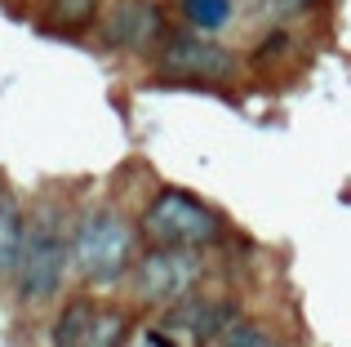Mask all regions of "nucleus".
I'll list each match as a JSON object with an SVG mask.
<instances>
[{
	"instance_id": "f257e3e1",
	"label": "nucleus",
	"mask_w": 351,
	"mask_h": 347,
	"mask_svg": "<svg viewBox=\"0 0 351 347\" xmlns=\"http://www.w3.org/2000/svg\"><path fill=\"white\" fill-rule=\"evenodd\" d=\"M67 267H71V227L58 205H45L36 218H27V241L14 276L18 298L27 307L49 303L67 280Z\"/></svg>"
},
{
	"instance_id": "f03ea898",
	"label": "nucleus",
	"mask_w": 351,
	"mask_h": 347,
	"mask_svg": "<svg viewBox=\"0 0 351 347\" xmlns=\"http://www.w3.org/2000/svg\"><path fill=\"white\" fill-rule=\"evenodd\" d=\"M138 232L147 236L152 250H196L200 254L223 236V218H218V209H209L191 191L160 187L147 200L143 218H138Z\"/></svg>"
},
{
	"instance_id": "7ed1b4c3",
	"label": "nucleus",
	"mask_w": 351,
	"mask_h": 347,
	"mask_svg": "<svg viewBox=\"0 0 351 347\" xmlns=\"http://www.w3.org/2000/svg\"><path fill=\"white\" fill-rule=\"evenodd\" d=\"M134 227L120 209H89L71 227V267L89 285H116L134 272Z\"/></svg>"
},
{
	"instance_id": "20e7f679",
	"label": "nucleus",
	"mask_w": 351,
	"mask_h": 347,
	"mask_svg": "<svg viewBox=\"0 0 351 347\" xmlns=\"http://www.w3.org/2000/svg\"><path fill=\"white\" fill-rule=\"evenodd\" d=\"M200 276H205V259L196 250H147L129 272L138 303L152 307H178L182 298L196 294Z\"/></svg>"
},
{
	"instance_id": "39448f33",
	"label": "nucleus",
	"mask_w": 351,
	"mask_h": 347,
	"mask_svg": "<svg viewBox=\"0 0 351 347\" xmlns=\"http://www.w3.org/2000/svg\"><path fill=\"white\" fill-rule=\"evenodd\" d=\"M160 71L173 80H232L240 71V58L227 45L205 40V36H169L160 45Z\"/></svg>"
},
{
	"instance_id": "423d86ee",
	"label": "nucleus",
	"mask_w": 351,
	"mask_h": 347,
	"mask_svg": "<svg viewBox=\"0 0 351 347\" xmlns=\"http://www.w3.org/2000/svg\"><path fill=\"white\" fill-rule=\"evenodd\" d=\"M232 325H236V303H227V298H205V294L182 298V303L169 307V316H165V330L187 334L196 347H218Z\"/></svg>"
},
{
	"instance_id": "0eeeda50",
	"label": "nucleus",
	"mask_w": 351,
	"mask_h": 347,
	"mask_svg": "<svg viewBox=\"0 0 351 347\" xmlns=\"http://www.w3.org/2000/svg\"><path fill=\"white\" fill-rule=\"evenodd\" d=\"M107 40L120 45V49L147 53V49H160L169 36H165V18H160V9H156L152 0H125V5L112 14Z\"/></svg>"
},
{
	"instance_id": "6e6552de",
	"label": "nucleus",
	"mask_w": 351,
	"mask_h": 347,
	"mask_svg": "<svg viewBox=\"0 0 351 347\" xmlns=\"http://www.w3.org/2000/svg\"><path fill=\"white\" fill-rule=\"evenodd\" d=\"M23 241H27V218L18 196L0 182V280L14 285L18 276V259H23Z\"/></svg>"
},
{
	"instance_id": "1a4fd4ad",
	"label": "nucleus",
	"mask_w": 351,
	"mask_h": 347,
	"mask_svg": "<svg viewBox=\"0 0 351 347\" xmlns=\"http://www.w3.org/2000/svg\"><path fill=\"white\" fill-rule=\"evenodd\" d=\"M94 312H98L94 298H67V307H62L58 321H53L49 347H85V334H89V325H94Z\"/></svg>"
},
{
	"instance_id": "9d476101",
	"label": "nucleus",
	"mask_w": 351,
	"mask_h": 347,
	"mask_svg": "<svg viewBox=\"0 0 351 347\" xmlns=\"http://www.w3.org/2000/svg\"><path fill=\"white\" fill-rule=\"evenodd\" d=\"M125 339H129V312L125 307L98 303L94 325H89V334H85V347H125Z\"/></svg>"
},
{
	"instance_id": "9b49d317",
	"label": "nucleus",
	"mask_w": 351,
	"mask_h": 347,
	"mask_svg": "<svg viewBox=\"0 0 351 347\" xmlns=\"http://www.w3.org/2000/svg\"><path fill=\"white\" fill-rule=\"evenodd\" d=\"M182 18L200 32H218L232 23V0H182Z\"/></svg>"
},
{
	"instance_id": "f8f14e48",
	"label": "nucleus",
	"mask_w": 351,
	"mask_h": 347,
	"mask_svg": "<svg viewBox=\"0 0 351 347\" xmlns=\"http://www.w3.org/2000/svg\"><path fill=\"white\" fill-rule=\"evenodd\" d=\"M218 347H285L276 334H267L263 325H249V321H236L232 330H227V339Z\"/></svg>"
},
{
	"instance_id": "ddd939ff",
	"label": "nucleus",
	"mask_w": 351,
	"mask_h": 347,
	"mask_svg": "<svg viewBox=\"0 0 351 347\" xmlns=\"http://www.w3.org/2000/svg\"><path fill=\"white\" fill-rule=\"evenodd\" d=\"M53 5V18L67 27H89L98 14V0H49Z\"/></svg>"
}]
</instances>
